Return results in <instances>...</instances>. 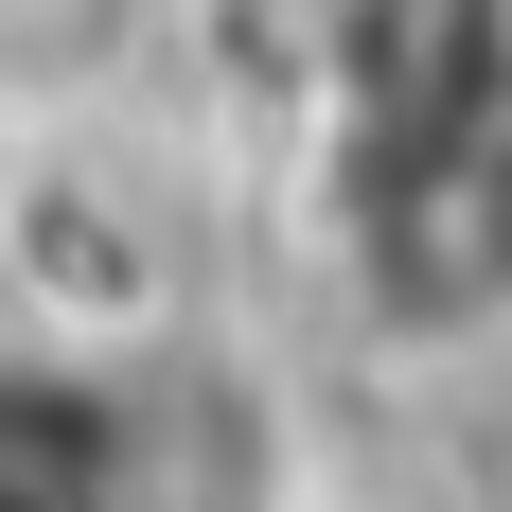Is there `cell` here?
Wrapping results in <instances>:
<instances>
[{
  "label": "cell",
  "mask_w": 512,
  "mask_h": 512,
  "mask_svg": "<svg viewBox=\"0 0 512 512\" xmlns=\"http://www.w3.org/2000/svg\"><path fill=\"white\" fill-rule=\"evenodd\" d=\"M0 512H318V424L195 318H0Z\"/></svg>",
  "instance_id": "6da1fadb"
}]
</instances>
